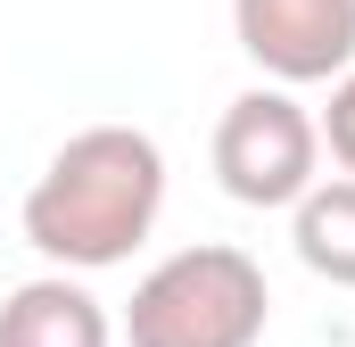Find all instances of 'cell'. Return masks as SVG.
Masks as SVG:
<instances>
[{"mask_svg": "<svg viewBox=\"0 0 355 347\" xmlns=\"http://www.w3.org/2000/svg\"><path fill=\"white\" fill-rule=\"evenodd\" d=\"M166 207V149L141 124H91L75 133L25 190V240L58 273L124 264Z\"/></svg>", "mask_w": 355, "mask_h": 347, "instance_id": "1", "label": "cell"}, {"mask_svg": "<svg viewBox=\"0 0 355 347\" xmlns=\"http://www.w3.org/2000/svg\"><path fill=\"white\" fill-rule=\"evenodd\" d=\"M265 323H272L265 264L223 240H198V248H174L166 264H149L124 306L132 347H257Z\"/></svg>", "mask_w": 355, "mask_h": 347, "instance_id": "2", "label": "cell"}, {"mask_svg": "<svg viewBox=\"0 0 355 347\" xmlns=\"http://www.w3.org/2000/svg\"><path fill=\"white\" fill-rule=\"evenodd\" d=\"M314 166H322V133L281 83H257L223 108V124H215V182L240 207H297L322 182Z\"/></svg>", "mask_w": 355, "mask_h": 347, "instance_id": "3", "label": "cell"}, {"mask_svg": "<svg viewBox=\"0 0 355 347\" xmlns=\"http://www.w3.org/2000/svg\"><path fill=\"white\" fill-rule=\"evenodd\" d=\"M232 33L281 91L355 67V0H232Z\"/></svg>", "mask_w": 355, "mask_h": 347, "instance_id": "4", "label": "cell"}, {"mask_svg": "<svg viewBox=\"0 0 355 347\" xmlns=\"http://www.w3.org/2000/svg\"><path fill=\"white\" fill-rule=\"evenodd\" d=\"M107 339H116V323L75 273H42V281L8 289V306H0V347H107Z\"/></svg>", "mask_w": 355, "mask_h": 347, "instance_id": "5", "label": "cell"}, {"mask_svg": "<svg viewBox=\"0 0 355 347\" xmlns=\"http://www.w3.org/2000/svg\"><path fill=\"white\" fill-rule=\"evenodd\" d=\"M289 240L306 273H322L331 289H355V182H314L289 207Z\"/></svg>", "mask_w": 355, "mask_h": 347, "instance_id": "6", "label": "cell"}, {"mask_svg": "<svg viewBox=\"0 0 355 347\" xmlns=\"http://www.w3.org/2000/svg\"><path fill=\"white\" fill-rule=\"evenodd\" d=\"M314 133H322V149L339 158V174L355 182V67L339 75V83H331V108L314 116Z\"/></svg>", "mask_w": 355, "mask_h": 347, "instance_id": "7", "label": "cell"}]
</instances>
